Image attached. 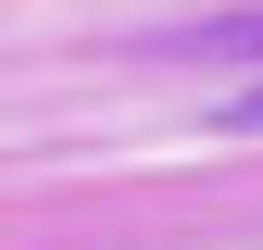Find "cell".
<instances>
[{
    "label": "cell",
    "mask_w": 263,
    "mask_h": 250,
    "mask_svg": "<svg viewBox=\"0 0 263 250\" xmlns=\"http://www.w3.org/2000/svg\"><path fill=\"white\" fill-rule=\"evenodd\" d=\"M226 125H263V75H251V88H238V100H226Z\"/></svg>",
    "instance_id": "obj_1"
}]
</instances>
